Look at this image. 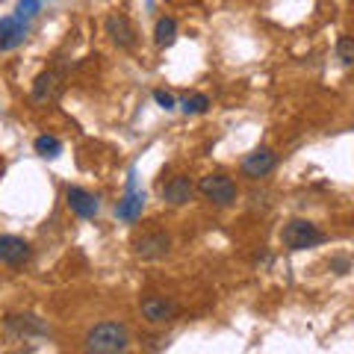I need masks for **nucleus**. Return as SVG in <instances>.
I'll return each mask as SVG.
<instances>
[{"mask_svg":"<svg viewBox=\"0 0 354 354\" xmlns=\"http://www.w3.org/2000/svg\"><path fill=\"white\" fill-rule=\"evenodd\" d=\"M130 348V330L121 322H101L88 328L86 334V351L92 354H121Z\"/></svg>","mask_w":354,"mask_h":354,"instance_id":"f257e3e1","label":"nucleus"},{"mask_svg":"<svg viewBox=\"0 0 354 354\" xmlns=\"http://www.w3.org/2000/svg\"><path fill=\"white\" fill-rule=\"evenodd\" d=\"M281 242H283V248H290V251H304V248L322 245L325 234L313 225V221H307V218H292L290 225H283Z\"/></svg>","mask_w":354,"mask_h":354,"instance_id":"f03ea898","label":"nucleus"},{"mask_svg":"<svg viewBox=\"0 0 354 354\" xmlns=\"http://www.w3.org/2000/svg\"><path fill=\"white\" fill-rule=\"evenodd\" d=\"M198 192H201L209 204L216 207H230L236 201V183L230 180L227 174H207L201 177V183H198Z\"/></svg>","mask_w":354,"mask_h":354,"instance_id":"7ed1b4c3","label":"nucleus"},{"mask_svg":"<svg viewBox=\"0 0 354 354\" xmlns=\"http://www.w3.org/2000/svg\"><path fill=\"white\" fill-rule=\"evenodd\" d=\"M242 174L248 177V180H260V177H269L274 169H278V153L272 148H257L251 151L245 160H242Z\"/></svg>","mask_w":354,"mask_h":354,"instance_id":"20e7f679","label":"nucleus"},{"mask_svg":"<svg viewBox=\"0 0 354 354\" xmlns=\"http://www.w3.org/2000/svg\"><path fill=\"white\" fill-rule=\"evenodd\" d=\"M6 337L9 339H39L48 337V325L39 316H9L6 319Z\"/></svg>","mask_w":354,"mask_h":354,"instance_id":"39448f33","label":"nucleus"},{"mask_svg":"<svg viewBox=\"0 0 354 354\" xmlns=\"http://www.w3.org/2000/svg\"><path fill=\"white\" fill-rule=\"evenodd\" d=\"M30 36V24L24 18H18V15H6V18H0V50H15L21 48V44L27 41Z\"/></svg>","mask_w":354,"mask_h":354,"instance_id":"423d86ee","label":"nucleus"},{"mask_svg":"<svg viewBox=\"0 0 354 354\" xmlns=\"http://www.w3.org/2000/svg\"><path fill=\"white\" fill-rule=\"evenodd\" d=\"M133 251L142 260H162L171 251V236L162 234V230H153V234H145L133 242Z\"/></svg>","mask_w":354,"mask_h":354,"instance_id":"0eeeda50","label":"nucleus"},{"mask_svg":"<svg viewBox=\"0 0 354 354\" xmlns=\"http://www.w3.org/2000/svg\"><path fill=\"white\" fill-rule=\"evenodd\" d=\"M62 88H65V83H62V74L59 71H41L36 80H32L30 97L36 104H53L62 95Z\"/></svg>","mask_w":354,"mask_h":354,"instance_id":"6e6552de","label":"nucleus"},{"mask_svg":"<svg viewBox=\"0 0 354 354\" xmlns=\"http://www.w3.org/2000/svg\"><path fill=\"white\" fill-rule=\"evenodd\" d=\"M139 307H142V316H145L151 325H165L177 316V304L171 298H162V295H145Z\"/></svg>","mask_w":354,"mask_h":354,"instance_id":"1a4fd4ad","label":"nucleus"},{"mask_svg":"<svg viewBox=\"0 0 354 354\" xmlns=\"http://www.w3.org/2000/svg\"><path fill=\"white\" fill-rule=\"evenodd\" d=\"M106 36L113 39V44L121 50H133V44H136V30H133L130 18L121 15V12L106 18Z\"/></svg>","mask_w":354,"mask_h":354,"instance_id":"9d476101","label":"nucleus"},{"mask_svg":"<svg viewBox=\"0 0 354 354\" xmlns=\"http://www.w3.org/2000/svg\"><path fill=\"white\" fill-rule=\"evenodd\" d=\"M30 242L21 239V236H12V234H3L0 236V263L3 266H24L30 260Z\"/></svg>","mask_w":354,"mask_h":354,"instance_id":"9b49d317","label":"nucleus"},{"mask_svg":"<svg viewBox=\"0 0 354 354\" xmlns=\"http://www.w3.org/2000/svg\"><path fill=\"white\" fill-rule=\"evenodd\" d=\"M65 204H68L71 213L80 216V218H95L97 209H101L95 201V195L80 189V186H68V189H65Z\"/></svg>","mask_w":354,"mask_h":354,"instance_id":"f8f14e48","label":"nucleus"},{"mask_svg":"<svg viewBox=\"0 0 354 354\" xmlns=\"http://www.w3.org/2000/svg\"><path fill=\"white\" fill-rule=\"evenodd\" d=\"M192 195H195V186H192V180L186 174H177V177H171V180L162 186V201H169L171 207L189 204Z\"/></svg>","mask_w":354,"mask_h":354,"instance_id":"ddd939ff","label":"nucleus"},{"mask_svg":"<svg viewBox=\"0 0 354 354\" xmlns=\"http://www.w3.org/2000/svg\"><path fill=\"white\" fill-rule=\"evenodd\" d=\"M142 209H145V192H139V189H136V183H133V177H130L127 195L118 201L115 216H118L121 221H136V218L142 216Z\"/></svg>","mask_w":354,"mask_h":354,"instance_id":"4468645a","label":"nucleus"},{"mask_svg":"<svg viewBox=\"0 0 354 354\" xmlns=\"http://www.w3.org/2000/svg\"><path fill=\"white\" fill-rule=\"evenodd\" d=\"M174 39H177V21L160 18L157 27H153V41H157L160 48H169V44H174Z\"/></svg>","mask_w":354,"mask_h":354,"instance_id":"2eb2a0df","label":"nucleus"},{"mask_svg":"<svg viewBox=\"0 0 354 354\" xmlns=\"http://www.w3.org/2000/svg\"><path fill=\"white\" fill-rule=\"evenodd\" d=\"M36 153L39 157H44V160H57L59 153H62V142L57 139V136H48V133H44V136H39L36 139Z\"/></svg>","mask_w":354,"mask_h":354,"instance_id":"dca6fc26","label":"nucleus"},{"mask_svg":"<svg viewBox=\"0 0 354 354\" xmlns=\"http://www.w3.org/2000/svg\"><path fill=\"white\" fill-rule=\"evenodd\" d=\"M207 106H209L207 95H186L180 101V109L186 115H201V113H207Z\"/></svg>","mask_w":354,"mask_h":354,"instance_id":"f3484780","label":"nucleus"},{"mask_svg":"<svg viewBox=\"0 0 354 354\" xmlns=\"http://www.w3.org/2000/svg\"><path fill=\"white\" fill-rule=\"evenodd\" d=\"M337 57H339V62L346 65V68H351V65H354V36H339Z\"/></svg>","mask_w":354,"mask_h":354,"instance_id":"a211bd4d","label":"nucleus"},{"mask_svg":"<svg viewBox=\"0 0 354 354\" xmlns=\"http://www.w3.org/2000/svg\"><path fill=\"white\" fill-rule=\"evenodd\" d=\"M15 15H18V18H24V21L36 18V15H39V0H18Z\"/></svg>","mask_w":354,"mask_h":354,"instance_id":"6ab92c4d","label":"nucleus"},{"mask_svg":"<svg viewBox=\"0 0 354 354\" xmlns=\"http://www.w3.org/2000/svg\"><path fill=\"white\" fill-rule=\"evenodd\" d=\"M153 101H157V104L165 109V113H169V109H174V97L165 92V88H157V92H153Z\"/></svg>","mask_w":354,"mask_h":354,"instance_id":"aec40b11","label":"nucleus"},{"mask_svg":"<svg viewBox=\"0 0 354 354\" xmlns=\"http://www.w3.org/2000/svg\"><path fill=\"white\" fill-rule=\"evenodd\" d=\"M330 269H339V272H346V269H348V260H346V257H339V260H334V263H330Z\"/></svg>","mask_w":354,"mask_h":354,"instance_id":"412c9836","label":"nucleus"}]
</instances>
